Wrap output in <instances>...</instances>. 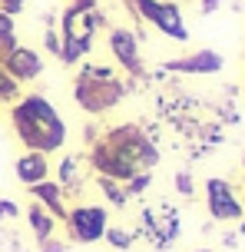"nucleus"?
<instances>
[{"label":"nucleus","instance_id":"f257e3e1","mask_svg":"<svg viewBox=\"0 0 245 252\" xmlns=\"http://www.w3.org/2000/svg\"><path fill=\"white\" fill-rule=\"evenodd\" d=\"M10 126L17 139L24 143V150L33 153H56L66 146V123L56 113L43 93H24L20 100L10 106Z\"/></svg>","mask_w":245,"mask_h":252},{"label":"nucleus","instance_id":"f03ea898","mask_svg":"<svg viewBox=\"0 0 245 252\" xmlns=\"http://www.w3.org/2000/svg\"><path fill=\"white\" fill-rule=\"evenodd\" d=\"M129 17L136 20V40H146V33H142V24H153L163 37L176 40V43H186L189 40V27H186V20H182V10L176 0H129L126 3Z\"/></svg>","mask_w":245,"mask_h":252},{"label":"nucleus","instance_id":"7ed1b4c3","mask_svg":"<svg viewBox=\"0 0 245 252\" xmlns=\"http://www.w3.org/2000/svg\"><path fill=\"white\" fill-rule=\"evenodd\" d=\"M100 139H106L113 150H119L126 159H133V163L139 166V169H156V163H159V146H156V139H149V133L139 123L109 126Z\"/></svg>","mask_w":245,"mask_h":252},{"label":"nucleus","instance_id":"20e7f679","mask_svg":"<svg viewBox=\"0 0 245 252\" xmlns=\"http://www.w3.org/2000/svg\"><path fill=\"white\" fill-rule=\"evenodd\" d=\"M126 83L123 80H86V76H77V83H73V100L83 113L90 116H100L106 110H113L119 103L126 100Z\"/></svg>","mask_w":245,"mask_h":252},{"label":"nucleus","instance_id":"39448f33","mask_svg":"<svg viewBox=\"0 0 245 252\" xmlns=\"http://www.w3.org/2000/svg\"><path fill=\"white\" fill-rule=\"evenodd\" d=\"M63 226H66V239L77 242V246L103 242V232L109 226V209L100 202H77V206H70Z\"/></svg>","mask_w":245,"mask_h":252},{"label":"nucleus","instance_id":"423d86ee","mask_svg":"<svg viewBox=\"0 0 245 252\" xmlns=\"http://www.w3.org/2000/svg\"><path fill=\"white\" fill-rule=\"evenodd\" d=\"M106 43H109V53L113 60L123 66V73L139 80V83H149V70L142 63V53H139V40L129 27H109L106 30Z\"/></svg>","mask_w":245,"mask_h":252},{"label":"nucleus","instance_id":"0eeeda50","mask_svg":"<svg viewBox=\"0 0 245 252\" xmlns=\"http://www.w3.org/2000/svg\"><path fill=\"white\" fill-rule=\"evenodd\" d=\"M206 202H209V216L216 222H232V219H242L245 216V206L239 202L235 189L219 176L206 179Z\"/></svg>","mask_w":245,"mask_h":252},{"label":"nucleus","instance_id":"6e6552de","mask_svg":"<svg viewBox=\"0 0 245 252\" xmlns=\"http://www.w3.org/2000/svg\"><path fill=\"white\" fill-rule=\"evenodd\" d=\"M0 66L24 87V83H33V80L43 73V57H40L33 47H20V43H17L7 57H0Z\"/></svg>","mask_w":245,"mask_h":252},{"label":"nucleus","instance_id":"1a4fd4ad","mask_svg":"<svg viewBox=\"0 0 245 252\" xmlns=\"http://www.w3.org/2000/svg\"><path fill=\"white\" fill-rule=\"evenodd\" d=\"M222 53L216 50H195L189 57H176V60H166L163 63V70L172 76H182V73H192V76H212L222 70Z\"/></svg>","mask_w":245,"mask_h":252},{"label":"nucleus","instance_id":"9d476101","mask_svg":"<svg viewBox=\"0 0 245 252\" xmlns=\"http://www.w3.org/2000/svg\"><path fill=\"white\" fill-rule=\"evenodd\" d=\"M27 192L33 196V202H40L47 213L56 219V222H63L66 213H70V206H66V192L63 186L56 183V179H43V183H33V186H27Z\"/></svg>","mask_w":245,"mask_h":252},{"label":"nucleus","instance_id":"9b49d317","mask_svg":"<svg viewBox=\"0 0 245 252\" xmlns=\"http://www.w3.org/2000/svg\"><path fill=\"white\" fill-rule=\"evenodd\" d=\"M83 166L86 163V153H66L63 159H60V166H56V183L63 186L66 196H77L80 186L86 183V169Z\"/></svg>","mask_w":245,"mask_h":252},{"label":"nucleus","instance_id":"f8f14e48","mask_svg":"<svg viewBox=\"0 0 245 252\" xmlns=\"http://www.w3.org/2000/svg\"><path fill=\"white\" fill-rule=\"evenodd\" d=\"M13 173H17V179H20L24 186L43 183V179H50V159H47V153L24 150L17 156V163H13Z\"/></svg>","mask_w":245,"mask_h":252},{"label":"nucleus","instance_id":"ddd939ff","mask_svg":"<svg viewBox=\"0 0 245 252\" xmlns=\"http://www.w3.org/2000/svg\"><path fill=\"white\" fill-rule=\"evenodd\" d=\"M179 232H182V226H179V213L172 209V206H163V213H159V222H156V232H153V249H159V252H166V249H172V242L179 239Z\"/></svg>","mask_w":245,"mask_h":252},{"label":"nucleus","instance_id":"4468645a","mask_svg":"<svg viewBox=\"0 0 245 252\" xmlns=\"http://www.w3.org/2000/svg\"><path fill=\"white\" fill-rule=\"evenodd\" d=\"M27 226H30V236H33V242H43V239H50L53 232H56V219H53L40 202H30L27 206Z\"/></svg>","mask_w":245,"mask_h":252},{"label":"nucleus","instance_id":"2eb2a0df","mask_svg":"<svg viewBox=\"0 0 245 252\" xmlns=\"http://www.w3.org/2000/svg\"><path fill=\"white\" fill-rule=\"evenodd\" d=\"M90 53H93V37H63V50H60L56 60L63 63V66H77Z\"/></svg>","mask_w":245,"mask_h":252},{"label":"nucleus","instance_id":"dca6fc26","mask_svg":"<svg viewBox=\"0 0 245 252\" xmlns=\"http://www.w3.org/2000/svg\"><path fill=\"white\" fill-rule=\"evenodd\" d=\"M83 13L80 7H63V13H60V37H90L86 33V20H83Z\"/></svg>","mask_w":245,"mask_h":252},{"label":"nucleus","instance_id":"f3484780","mask_svg":"<svg viewBox=\"0 0 245 252\" xmlns=\"http://www.w3.org/2000/svg\"><path fill=\"white\" fill-rule=\"evenodd\" d=\"M96 186H100L103 199L109 202L113 209H126L129 206V196H126V186H123V183H116V179H109V176H96Z\"/></svg>","mask_w":245,"mask_h":252},{"label":"nucleus","instance_id":"a211bd4d","mask_svg":"<svg viewBox=\"0 0 245 252\" xmlns=\"http://www.w3.org/2000/svg\"><path fill=\"white\" fill-rule=\"evenodd\" d=\"M103 242H109V249H113V252H129L133 246H136V236H133V229L109 222L106 232H103Z\"/></svg>","mask_w":245,"mask_h":252},{"label":"nucleus","instance_id":"6ab92c4d","mask_svg":"<svg viewBox=\"0 0 245 252\" xmlns=\"http://www.w3.org/2000/svg\"><path fill=\"white\" fill-rule=\"evenodd\" d=\"M13 47H17V17L0 10V57H7Z\"/></svg>","mask_w":245,"mask_h":252},{"label":"nucleus","instance_id":"aec40b11","mask_svg":"<svg viewBox=\"0 0 245 252\" xmlns=\"http://www.w3.org/2000/svg\"><path fill=\"white\" fill-rule=\"evenodd\" d=\"M123 186H126V196H129V199H136V196H142L146 189L153 186V169H139V173H136L133 179H126Z\"/></svg>","mask_w":245,"mask_h":252},{"label":"nucleus","instance_id":"412c9836","mask_svg":"<svg viewBox=\"0 0 245 252\" xmlns=\"http://www.w3.org/2000/svg\"><path fill=\"white\" fill-rule=\"evenodd\" d=\"M83 20H86V33H90V37H96L100 30H109V17H106L100 7L86 10V13H83Z\"/></svg>","mask_w":245,"mask_h":252},{"label":"nucleus","instance_id":"4be33fe9","mask_svg":"<svg viewBox=\"0 0 245 252\" xmlns=\"http://www.w3.org/2000/svg\"><path fill=\"white\" fill-rule=\"evenodd\" d=\"M172 183H176V192H179V196H189V199H192L195 179H192V173H189V169H179V173L172 176Z\"/></svg>","mask_w":245,"mask_h":252},{"label":"nucleus","instance_id":"5701e85b","mask_svg":"<svg viewBox=\"0 0 245 252\" xmlns=\"http://www.w3.org/2000/svg\"><path fill=\"white\" fill-rule=\"evenodd\" d=\"M43 47H47V53L60 57V50H63V37H60L56 27H47V30H43Z\"/></svg>","mask_w":245,"mask_h":252},{"label":"nucleus","instance_id":"b1692460","mask_svg":"<svg viewBox=\"0 0 245 252\" xmlns=\"http://www.w3.org/2000/svg\"><path fill=\"white\" fill-rule=\"evenodd\" d=\"M17 216H20V206H17V202L0 199V222H3V219H17Z\"/></svg>","mask_w":245,"mask_h":252},{"label":"nucleus","instance_id":"393cba45","mask_svg":"<svg viewBox=\"0 0 245 252\" xmlns=\"http://www.w3.org/2000/svg\"><path fill=\"white\" fill-rule=\"evenodd\" d=\"M37 246H40V252H66V249H70L63 239H53V236H50V239H43V242H37Z\"/></svg>","mask_w":245,"mask_h":252},{"label":"nucleus","instance_id":"a878e982","mask_svg":"<svg viewBox=\"0 0 245 252\" xmlns=\"http://www.w3.org/2000/svg\"><path fill=\"white\" fill-rule=\"evenodd\" d=\"M24 3H27V0H0V10L10 13V17H17V13L24 10Z\"/></svg>","mask_w":245,"mask_h":252},{"label":"nucleus","instance_id":"bb28decb","mask_svg":"<svg viewBox=\"0 0 245 252\" xmlns=\"http://www.w3.org/2000/svg\"><path fill=\"white\" fill-rule=\"evenodd\" d=\"M225 3V0H202V17H209V13H216Z\"/></svg>","mask_w":245,"mask_h":252},{"label":"nucleus","instance_id":"cd10ccee","mask_svg":"<svg viewBox=\"0 0 245 252\" xmlns=\"http://www.w3.org/2000/svg\"><path fill=\"white\" fill-rule=\"evenodd\" d=\"M73 7H80V10H93V7H100V0H73Z\"/></svg>","mask_w":245,"mask_h":252},{"label":"nucleus","instance_id":"c85d7f7f","mask_svg":"<svg viewBox=\"0 0 245 252\" xmlns=\"http://www.w3.org/2000/svg\"><path fill=\"white\" fill-rule=\"evenodd\" d=\"M222 242H225L229 249H235V246H239V236H235V232H229V236H225V239H222Z\"/></svg>","mask_w":245,"mask_h":252},{"label":"nucleus","instance_id":"c756f323","mask_svg":"<svg viewBox=\"0 0 245 252\" xmlns=\"http://www.w3.org/2000/svg\"><path fill=\"white\" fill-rule=\"evenodd\" d=\"M43 27H56V17L53 13H43Z\"/></svg>","mask_w":245,"mask_h":252},{"label":"nucleus","instance_id":"7c9ffc66","mask_svg":"<svg viewBox=\"0 0 245 252\" xmlns=\"http://www.w3.org/2000/svg\"><path fill=\"white\" fill-rule=\"evenodd\" d=\"M10 249H13V252H30V249H24V246H20L17 239H10Z\"/></svg>","mask_w":245,"mask_h":252},{"label":"nucleus","instance_id":"2f4dec72","mask_svg":"<svg viewBox=\"0 0 245 252\" xmlns=\"http://www.w3.org/2000/svg\"><path fill=\"white\" fill-rule=\"evenodd\" d=\"M239 232H242V236H245V222H242V226H239Z\"/></svg>","mask_w":245,"mask_h":252},{"label":"nucleus","instance_id":"473e14b6","mask_svg":"<svg viewBox=\"0 0 245 252\" xmlns=\"http://www.w3.org/2000/svg\"><path fill=\"white\" fill-rule=\"evenodd\" d=\"M195 252H212V249H195Z\"/></svg>","mask_w":245,"mask_h":252},{"label":"nucleus","instance_id":"72a5a7b5","mask_svg":"<svg viewBox=\"0 0 245 252\" xmlns=\"http://www.w3.org/2000/svg\"><path fill=\"white\" fill-rule=\"evenodd\" d=\"M242 169H245V156H242Z\"/></svg>","mask_w":245,"mask_h":252},{"label":"nucleus","instance_id":"f704fd0d","mask_svg":"<svg viewBox=\"0 0 245 252\" xmlns=\"http://www.w3.org/2000/svg\"><path fill=\"white\" fill-rule=\"evenodd\" d=\"M123 3H129V0H123Z\"/></svg>","mask_w":245,"mask_h":252},{"label":"nucleus","instance_id":"c9c22d12","mask_svg":"<svg viewBox=\"0 0 245 252\" xmlns=\"http://www.w3.org/2000/svg\"><path fill=\"white\" fill-rule=\"evenodd\" d=\"M176 3H179V0H176Z\"/></svg>","mask_w":245,"mask_h":252},{"label":"nucleus","instance_id":"e433bc0d","mask_svg":"<svg viewBox=\"0 0 245 252\" xmlns=\"http://www.w3.org/2000/svg\"><path fill=\"white\" fill-rule=\"evenodd\" d=\"M129 252H133V249H129Z\"/></svg>","mask_w":245,"mask_h":252}]
</instances>
